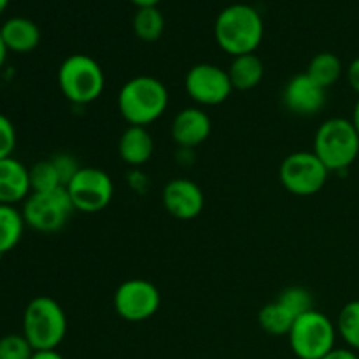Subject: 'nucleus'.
<instances>
[{"label": "nucleus", "mask_w": 359, "mask_h": 359, "mask_svg": "<svg viewBox=\"0 0 359 359\" xmlns=\"http://www.w3.org/2000/svg\"><path fill=\"white\" fill-rule=\"evenodd\" d=\"M265 35V25L258 11L248 4L224 7L214 23V37L224 53L235 56L251 55L259 48Z\"/></svg>", "instance_id": "nucleus-1"}, {"label": "nucleus", "mask_w": 359, "mask_h": 359, "mask_svg": "<svg viewBox=\"0 0 359 359\" xmlns=\"http://www.w3.org/2000/svg\"><path fill=\"white\" fill-rule=\"evenodd\" d=\"M168 90L153 76H137L126 81L118 93V111L130 126H149L165 114Z\"/></svg>", "instance_id": "nucleus-2"}, {"label": "nucleus", "mask_w": 359, "mask_h": 359, "mask_svg": "<svg viewBox=\"0 0 359 359\" xmlns=\"http://www.w3.org/2000/svg\"><path fill=\"white\" fill-rule=\"evenodd\" d=\"M314 154L330 172H344L359 154V133L353 121L330 118L321 123L314 135Z\"/></svg>", "instance_id": "nucleus-3"}, {"label": "nucleus", "mask_w": 359, "mask_h": 359, "mask_svg": "<svg viewBox=\"0 0 359 359\" xmlns=\"http://www.w3.org/2000/svg\"><path fill=\"white\" fill-rule=\"evenodd\" d=\"M67 316L51 297H35L23 312V335L34 351H55L67 335Z\"/></svg>", "instance_id": "nucleus-4"}, {"label": "nucleus", "mask_w": 359, "mask_h": 359, "mask_svg": "<svg viewBox=\"0 0 359 359\" xmlns=\"http://www.w3.org/2000/svg\"><path fill=\"white\" fill-rule=\"evenodd\" d=\"M58 86L70 104L88 105L104 93V69L91 56L81 53L70 55L58 69Z\"/></svg>", "instance_id": "nucleus-5"}, {"label": "nucleus", "mask_w": 359, "mask_h": 359, "mask_svg": "<svg viewBox=\"0 0 359 359\" xmlns=\"http://www.w3.org/2000/svg\"><path fill=\"white\" fill-rule=\"evenodd\" d=\"M287 339L298 359H323L335 349L337 326L328 316L312 309L297 318Z\"/></svg>", "instance_id": "nucleus-6"}, {"label": "nucleus", "mask_w": 359, "mask_h": 359, "mask_svg": "<svg viewBox=\"0 0 359 359\" xmlns=\"http://www.w3.org/2000/svg\"><path fill=\"white\" fill-rule=\"evenodd\" d=\"M76 212L67 188L44 193H30L21 207L25 224L39 233H56Z\"/></svg>", "instance_id": "nucleus-7"}, {"label": "nucleus", "mask_w": 359, "mask_h": 359, "mask_svg": "<svg viewBox=\"0 0 359 359\" xmlns=\"http://www.w3.org/2000/svg\"><path fill=\"white\" fill-rule=\"evenodd\" d=\"M330 170L314 151H297L284 158L279 179L284 188L297 196H312L325 188Z\"/></svg>", "instance_id": "nucleus-8"}, {"label": "nucleus", "mask_w": 359, "mask_h": 359, "mask_svg": "<svg viewBox=\"0 0 359 359\" xmlns=\"http://www.w3.org/2000/svg\"><path fill=\"white\" fill-rule=\"evenodd\" d=\"M65 188L74 209L84 214L100 212L114 196V182L111 175L97 167H83Z\"/></svg>", "instance_id": "nucleus-9"}, {"label": "nucleus", "mask_w": 359, "mask_h": 359, "mask_svg": "<svg viewBox=\"0 0 359 359\" xmlns=\"http://www.w3.org/2000/svg\"><path fill=\"white\" fill-rule=\"evenodd\" d=\"M184 88L188 97L203 107L221 105L233 91L228 70H223L214 63L193 65L184 77Z\"/></svg>", "instance_id": "nucleus-10"}, {"label": "nucleus", "mask_w": 359, "mask_h": 359, "mask_svg": "<svg viewBox=\"0 0 359 359\" xmlns=\"http://www.w3.org/2000/svg\"><path fill=\"white\" fill-rule=\"evenodd\" d=\"M161 305V294L151 280L128 279L114 293V311L128 323H142L153 318Z\"/></svg>", "instance_id": "nucleus-11"}, {"label": "nucleus", "mask_w": 359, "mask_h": 359, "mask_svg": "<svg viewBox=\"0 0 359 359\" xmlns=\"http://www.w3.org/2000/svg\"><path fill=\"white\" fill-rule=\"evenodd\" d=\"M161 202L170 216L182 221L198 217L205 205V198H203V191L200 189V186L186 177L168 181L161 193Z\"/></svg>", "instance_id": "nucleus-12"}, {"label": "nucleus", "mask_w": 359, "mask_h": 359, "mask_svg": "<svg viewBox=\"0 0 359 359\" xmlns=\"http://www.w3.org/2000/svg\"><path fill=\"white\" fill-rule=\"evenodd\" d=\"M283 102L290 112L297 116H314L325 107L326 90L316 84L307 74H297L287 81Z\"/></svg>", "instance_id": "nucleus-13"}, {"label": "nucleus", "mask_w": 359, "mask_h": 359, "mask_svg": "<svg viewBox=\"0 0 359 359\" xmlns=\"http://www.w3.org/2000/svg\"><path fill=\"white\" fill-rule=\"evenodd\" d=\"M212 132L210 116L200 107H186L172 121L170 133L174 142L182 149H193L209 139Z\"/></svg>", "instance_id": "nucleus-14"}, {"label": "nucleus", "mask_w": 359, "mask_h": 359, "mask_svg": "<svg viewBox=\"0 0 359 359\" xmlns=\"http://www.w3.org/2000/svg\"><path fill=\"white\" fill-rule=\"evenodd\" d=\"M30 172L14 156L0 160V203L16 205L30 196Z\"/></svg>", "instance_id": "nucleus-15"}, {"label": "nucleus", "mask_w": 359, "mask_h": 359, "mask_svg": "<svg viewBox=\"0 0 359 359\" xmlns=\"http://www.w3.org/2000/svg\"><path fill=\"white\" fill-rule=\"evenodd\" d=\"M119 158L132 168L146 165L153 158L154 140L146 126H128L118 142Z\"/></svg>", "instance_id": "nucleus-16"}, {"label": "nucleus", "mask_w": 359, "mask_h": 359, "mask_svg": "<svg viewBox=\"0 0 359 359\" xmlns=\"http://www.w3.org/2000/svg\"><path fill=\"white\" fill-rule=\"evenodd\" d=\"M0 35L6 42L7 49L13 53H30L41 44V28L32 20L23 16H14L4 21L0 27Z\"/></svg>", "instance_id": "nucleus-17"}, {"label": "nucleus", "mask_w": 359, "mask_h": 359, "mask_svg": "<svg viewBox=\"0 0 359 359\" xmlns=\"http://www.w3.org/2000/svg\"><path fill=\"white\" fill-rule=\"evenodd\" d=\"M228 76H230L231 84H233V90L249 91L263 81V77H265V65H263L262 58L256 56L255 53L235 56L230 65V70H228Z\"/></svg>", "instance_id": "nucleus-18"}, {"label": "nucleus", "mask_w": 359, "mask_h": 359, "mask_svg": "<svg viewBox=\"0 0 359 359\" xmlns=\"http://www.w3.org/2000/svg\"><path fill=\"white\" fill-rule=\"evenodd\" d=\"M25 226L23 214L16 205L0 203V258L20 244Z\"/></svg>", "instance_id": "nucleus-19"}, {"label": "nucleus", "mask_w": 359, "mask_h": 359, "mask_svg": "<svg viewBox=\"0 0 359 359\" xmlns=\"http://www.w3.org/2000/svg\"><path fill=\"white\" fill-rule=\"evenodd\" d=\"M342 62L337 55L333 53H319L314 58L311 60L307 67V76L314 81L316 84H319L321 88L328 90L330 86L337 83L342 76Z\"/></svg>", "instance_id": "nucleus-20"}, {"label": "nucleus", "mask_w": 359, "mask_h": 359, "mask_svg": "<svg viewBox=\"0 0 359 359\" xmlns=\"http://www.w3.org/2000/svg\"><path fill=\"white\" fill-rule=\"evenodd\" d=\"M294 321H297V318L277 300L266 304L258 314V323L263 332L273 337L290 335Z\"/></svg>", "instance_id": "nucleus-21"}, {"label": "nucleus", "mask_w": 359, "mask_h": 359, "mask_svg": "<svg viewBox=\"0 0 359 359\" xmlns=\"http://www.w3.org/2000/svg\"><path fill=\"white\" fill-rule=\"evenodd\" d=\"M133 34L144 42H156L165 32V18L158 7H139L132 21Z\"/></svg>", "instance_id": "nucleus-22"}, {"label": "nucleus", "mask_w": 359, "mask_h": 359, "mask_svg": "<svg viewBox=\"0 0 359 359\" xmlns=\"http://www.w3.org/2000/svg\"><path fill=\"white\" fill-rule=\"evenodd\" d=\"M337 333L351 349L359 353V300L344 305L337 319Z\"/></svg>", "instance_id": "nucleus-23"}, {"label": "nucleus", "mask_w": 359, "mask_h": 359, "mask_svg": "<svg viewBox=\"0 0 359 359\" xmlns=\"http://www.w3.org/2000/svg\"><path fill=\"white\" fill-rule=\"evenodd\" d=\"M28 172H30L32 193H44L58 188H65L62 181H60V175L51 160L37 161V163L28 168Z\"/></svg>", "instance_id": "nucleus-24"}, {"label": "nucleus", "mask_w": 359, "mask_h": 359, "mask_svg": "<svg viewBox=\"0 0 359 359\" xmlns=\"http://www.w3.org/2000/svg\"><path fill=\"white\" fill-rule=\"evenodd\" d=\"M277 302H279V304H283L284 307H286L287 311L294 316V318H300L302 314H305V312H309L314 309L312 307L314 300H312L311 293H309L305 287H300V286L286 287V290L279 294Z\"/></svg>", "instance_id": "nucleus-25"}, {"label": "nucleus", "mask_w": 359, "mask_h": 359, "mask_svg": "<svg viewBox=\"0 0 359 359\" xmlns=\"http://www.w3.org/2000/svg\"><path fill=\"white\" fill-rule=\"evenodd\" d=\"M34 353V347L25 339L23 333H9L0 339V359H30Z\"/></svg>", "instance_id": "nucleus-26"}, {"label": "nucleus", "mask_w": 359, "mask_h": 359, "mask_svg": "<svg viewBox=\"0 0 359 359\" xmlns=\"http://www.w3.org/2000/svg\"><path fill=\"white\" fill-rule=\"evenodd\" d=\"M51 161L55 163V168L56 172H58L60 181H62L63 186L69 184V182L74 179V175L83 168L79 165V161H77L70 153L56 154V156L51 158Z\"/></svg>", "instance_id": "nucleus-27"}, {"label": "nucleus", "mask_w": 359, "mask_h": 359, "mask_svg": "<svg viewBox=\"0 0 359 359\" xmlns=\"http://www.w3.org/2000/svg\"><path fill=\"white\" fill-rule=\"evenodd\" d=\"M16 128L13 121L0 112V160L13 156V151L16 149Z\"/></svg>", "instance_id": "nucleus-28"}, {"label": "nucleus", "mask_w": 359, "mask_h": 359, "mask_svg": "<svg viewBox=\"0 0 359 359\" xmlns=\"http://www.w3.org/2000/svg\"><path fill=\"white\" fill-rule=\"evenodd\" d=\"M128 184L133 191L146 193V189L149 188V179L140 168H133L128 172Z\"/></svg>", "instance_id": "nucleus-29"}, {"label": "nucleus", "mask_w": 359, "mask_h": 359, "mask_svg": "<svg viewBox=\"0 0 359 359\" xmlns=\"http://www.w3.org/2000/svg\"><path fill=\"white\" fill-rule=\"evenodd\" d=\"M347 81H349L351 88L359 93V56L356 60H353V63L347 69Z\"/></svg>", "instance_id": "nucleus-30"}, {"label": "nucleus", "mask_w": 359, "mask_h": 359, "mask_svg": "<svg viewBox=\"0 0 359 359\" xmlns=\"http://www.w3.org/2000/svg\"><path fill=\"white\" fill-rule=\"evenodd\" d=\"M323 359H358V354L351 349H333L332 353L326 354Z\"/></svg>", "instance_id": "nucleus-31"}, {"label": "nucleus", "mask_w": 359, "mask_h": 359, "mask_svg": "<svg viewBox=\"0 0 359 359\" xmlns=\"http://www.w3.org/2000/svg\"><path fill=\"white\" fill-rule=\"evenodd\" d=\"M30 359H65L58 351H35Z\"/></svg>", "instance_id": "nucleus-32"}, {"label": "nucleus", "mask_w": 359, "mask_h": 359, "mask_svg": "<svg viewBox=\"0 0 359 359\" xmlns=\"http://www.w3.org/2000/svg\"><path fill=\"white\" fill-rule=\"evenodd\" d=\"M7 53H9V49H7L6 42H4L2 35H0V70H2L4 65H6V62H7Z\"/></svg>", "instance_id": "nucleus-33"}, {"label": "nucleus", "mask_w": 359, "mask_h": 359, "mask_svg": "<svg viewBox=\"0 0 359 359\" xmlns=\"http://www.w3.org/2000/svg\"><path fill=\"white\" fill-rule=\"evenodd\" d=\"M130 2L133 6H137V9H139V7H156L161 0H130Z\"/></svg>", "instance_id": "nucleus-34"}, {"label": "nucleus", "mask_w": 359, "mask_h": 359, "mask_svg": "<svg viewBox=\"0 0 359 359\" xmlns=\"http://www.w3.org/2000/svg\"><path fill=\"white\" fill-rule=\"evenodd\" d=\"M351 121H353V125H354V128L358 130V133H359V100L356 102V105H354V112H353V119H351Z\"/></svg>", "instance_id": "nucleus-35"}, {"label": "nucleus", "mask_w": 359, "mask_h": 359, "mask_svg": "<svg viewBox=\"0 0 359 359\" xmlns=\"http://www.w3.org/2000/svg\"><path fill=\"white\" fill-rule=\"evenodd\" d=\"M9 2H11V0H0V16H2L4 11L7 9V6H9Z\"/></svg>", "instance_id": "nucleus-36"}, {"label": "nucleus", "mask_w": 359, "mask_h": 359, "mask_svg": "<svg viewBox=\"0 0 359 359\" xmlns=\"http://www.w3.org/2000/svg\"><path fill=\"white\" fill-rule=\"evenodd\" d=\"M358 359H359V353H358Z\"/></svg>", "instance_id": "nucleus-37"}]
</instances>
